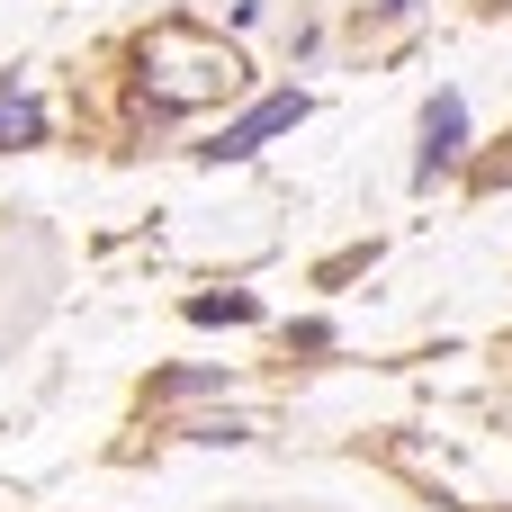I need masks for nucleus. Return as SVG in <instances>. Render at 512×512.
Masks as SVG:
<instances>
[{
	"mask_svg": "<svg viewBox=\"0 0 512 512\" xmlns=\"http://www.w3.org/2000/svg\"><path fill=\"white\" fill-rule=\"evenodd\" d=\"M459 135H468V108H459V99H432V162H450Z\"/></svg>",
	"mask_w": 512,
	"mask_h": 512,
	"instance_id": "2",
	"label": "nucleus"
},
{
	"mask_svg": "<svg viewBox=\"0 0 512 512\" xmlns=\"http://www.w3.org/2000/svg\"><path fill=\"white\" fill-rule=\"evenodd\" d=\"M297 117H306V99H297V90H279V99H261L243 126H225L207 153H216V162H234V153H261V135H279V126H297Z\"/></svg>",
	"mask_w": 512,
	"mask_h": 512,
	"instance_id": "1",
	"label": "nucleus"
},
{
	"mask_svg": "<svg viewBox=\"0 0 512 512\" xmlns=\"http://www.w3.org/2000/svg\"><path fill=\"white\" fill-rule=\"evenodd\" d=\"M189 315H198V324H252V297H198Z\"/></svg>",
	"mask_w": 512,
	"mask_h": 512,
	"instance_id": "4",
	"label": "nucleus"
},
{
	"mask_svg": "<svg viewBox=\"0 0 512 512\" xmlns=\"http://www.w3.org/2000/svg\"><path fill=\"white\" fill-rule=\"evenodd\" d=\"M0 135H18V144H36V135H45V117H36V99H0Z\"/></svg>",
	"mask_w": 512,
	"mask_h": 512,
	"instance_id": "3",
	"label": "nucleus"
}]
</instances>
